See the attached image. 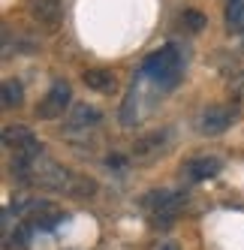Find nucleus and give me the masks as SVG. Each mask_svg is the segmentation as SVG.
I'll return each mask as SVG.
<instances>
[{"instance_id":"obj_1","label":"nucleus","mask_w":244,"mask_h":250,"mask_svg":"<svg viewBox=\"0 0 244 250\" xmlns=\"http://www.w3.org/2000/svg\"><path fill=\"white\" fill-rule=\"evenodd\" d=\"M184 76V51L178 45H163L142 63V79L157 91H172Z\"/></svg>"},{"instance_id":"obj_2","label":"nucleus","mask_w":244,"mask_h":250,"mask_svg":"<svg viewBox=\"0 0 244 250\" xmlns=\"http://www.w3.org/2000/svg\"><path fill=\"white\" fill-rule=\"evenodd\" d=\"M15 178L24 181V184H30V187H37V190H63V193H69V187H73V181H76V175L66 166L55 163V160L45 157V154L37 157L21 172H15Z\"/></svg>"},{"instance_id":"obj_3","label":"nucleus","mask_w":244,"mask_h":250,"mask_svg":"<svg viewBox=\"0 0 244 250\" xmlns=\"http://www.w3.org/2000/svg\"><path fill=\"white\" fill-rule=\"evenodd\" d=\"M184 193H175V190H151L145 196V208L151 214V223L154 226H172L178 217V211L184 208Z\"/></svg>"},{"instance_id":"obj_4","label":"nucleus","mask_w":244,"mask_h":250,"mask_svg":"<svg viewBox=\"0 0 244 250\" xmlns=\"http://www.w3.org/2000/svg\"><path fill=\"white\" fill-rule=\"evenodd\" d=\"M238 121V109L229 103H223V105H208V109L199 112L196 118V130L202 136H220L232 127V124Z\"/></svg>"},{"instance_id":"obj_5","label":"nucleus","mask_w":244,"mask_h":250,"mask_svg":"<svg viewBox=\"0 0 244 250\" xmlns=\"http://www.w3.org/2000/svg\"><path fill=\"white\" fill-rule=\"evenodd\" d=\"M169 139H172L169 130H151V133L139 136L133 142V151L130 154H133L136 163H151V160H157L160 154L169 151Z\"/></svg>"},{"instance_id":"obj_6","label":"nucleus","mask_w":244,"mask_h":250,"mask_svg":"<svg viewBox=\"0 0 244 250\" xmlns=\"http://www.w3.org/2000/svg\"><path fill=\"white\" fill-rule=\"evenodd\" d=\"M69 103H73V91H69L66 82H55L48 87V94L42 97L37 115L42 121H55V118H63V112L69 109Z\"/></svg>"},{"instance_id":"obj_7","label":"nucleus","mask_w":244,"mask_h":250,"mask_svg":"<svg viewBox=\"0 0 244 250\" xmlns=\"http://www.w3.org/2000/svg\"><path fill=\"white\" fill-rule=\"evenodd\" d=\"M102 121L97 105H88V103H76L73 109L66 112L63 118V133L66 136H76V133H88V130H97V124Z\"/></svg>"},{"instance_id":"obj_8","label":"nucleus","mask_w":244,"mask_h":250,"mask_svg":"<svg viewBox=\"0 0 244 250\" xmlns=\"http://www.w3.org/2000/svg\"><path fill=\"white\" fill-rule=\"evenodd\" d=\"M220 169H223V160L202 154V157H190V160H184L181 175L187 178V181H208V178L220 175Z\"/></svg>"},{"instance_id":"obj_9","label":"nucleus","mask_w":244,"mask_h":250,"mask_svg":"<svg viewBox=\"0 0 244 250\" xmlns=\"http://www.w3.org/2000/svg\"><path fill=\"white\" fill-rule=\"evenodd\" d=\"M30 15L40 24H58L61 6H58V0H30Z\"/></svg>"},{"instance_id":"obj_10","label":"nucleus","mask_w":244,"mask_h":250,"mask_svg":"<svg viewBox=\"0 0 244 250\" xmlns=\"http://www.w3.org/2000/svg\"><path fill=\"white\" fill-rule=\"evenodd\" d=\"M84 84H88L91 91L112 94L115 91V76L109 73V69H88V73H84Z\"/></svg>"},{"instance_id":"obj_11","label":"nucleus","mask_w":244,"mask_h":250,"mask_svg":"<svg viewBox=\"0 0 244 250\" xmlns=\"http://www.w3.org/2000/svg\"><path fill=\"white\" fill-rule=\"evenodd\" d=\"M37 136H33L27 127H6L3 130V148L6 151H19V148H24L27 142H33Z\"/></svg>"},{"instance_id":"obj_12","label":"nucleus","mask_w":244,"mask_h":250,"mask_svg":"<svg viewBox=\"0 0 244 250\" xmlns=\"http://www.w3.org/2000/svg\"><path fill=\"white\" fill-rule=\"evenodd\" d=\"M226 24L235 33H244V0H226Z\"/></svg>"},{"instance_id":"obj_13","label":"nucleus","mask_w":244,"mask_h":250,"mask_svg":"<svg viewBox=\"0 0 244 250\" xmlns=\"http://www.w3.org/2000/svg\"><path fill=\"white\" fill-rule=\"evenodd\" d=\"M178 24H181L187 33H199L208 21H205V15H202V12H196V9H184V12L178 15Z\"/></svg>"},{"instance_id":"obj_14","label":"nucleus","mask_w":244,"mask_h":250,"mask_svg":"<svg viewBox=\"0 0 244 250\" xmlns=\"http://www.w3.org/2000/svg\"><path fill=\"white\" fill-rule=\"evenodd\" d=\"M3 109H15V105H21V84L15 79H6L3 82Z\"/></svg>"},{"instance_id":"obj_15","label":"nucleus","mask_w":244,"mask_h":250,"mask_svg":"<svg viewBox=\"0 0 244 250\" xmlns=\"http://www.w3.org/2000/svg\"><path fill=\"white\" fill-rule=\"evenodd\" d=\"M94 193H97V181H91L84 175H76L73 187H69V196H94Z\"/></svg>"},{"instance_id":"obj_16","label":"nucleus","mask_w":244,"mask_h":250,"mask_svg":"<svg viewBox=\"0 0 244 250\" xmlns=\"http://www.w3.org/2000/svg\"><path fill=\"white\" fill-rule=\"evenodd\" d=\"M154 250H178V244H175V241H157Z\"/></svg>"}]
</instances>
